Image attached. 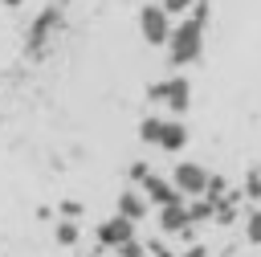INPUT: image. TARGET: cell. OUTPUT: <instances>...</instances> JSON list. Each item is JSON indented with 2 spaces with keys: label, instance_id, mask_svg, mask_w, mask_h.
I'll return each mask as SVG.
<instances>
[{
  "label": "cell",
  "instance_id": "1",
  "mask_svg": "<svg viewBox=\"0 0 261 257\" xmlns=\"http://www.w3.org/2000/svg\"><path fill=\"white\" fill-rule=\"evenodd\" d=\"M204 29H208V16H200V12L179 16V24L171 29V41H167V57H171L175 69L200 61V53H204Z\"/></svg>",
  "mask_w": 261,
  "mask_h": 257
},
{
  "label": "cell",
  "instance_id": "2",
  "mask_svg": "<svg viewBox=\"0 0 261 257\" xmlns=\"http://www.w3.org/2000/svg\"><path fill=\"white\" fill-rule=\"evenodd\" d=\"M147 98H151V102H159L163 110L184 114V110H188V102H192V82H188V78H163V82H155V86L147 90Z\"/></svg>",
  "mask_w": 261,
  "mask_h": 257
},
{
  "label": "cell",
  "instance_id": "3",
  "mask_svg": "<svg viewBox=\"0 0 261 257\" xmlns=\"http://www.w3.org/2000/svg\"><path fill=\"white\" fill-rule=\"evenodd\" d=\"M171 12L163 8V4H143V12H139V33H143V41L147 45H167L171 41Z\"/></svg>",
  "mask_w": 261,
  "mask_h": 257
},
{
  "label": "cell",
  "instance_id": "4",
  "mask_svg": "<svg viewBox=\"0 0 261 257\" xmlns=\"http://www.w3.org/2000/svg\"><path fill=\"white\" fill-rule=\"evenodd\" d=\"M171 184H175V192H179V196H204V192H208V184H212V175H208L200 163H175Z\"/></svg>",
  "mask_w": 261,
  "mask_h": 257
},
{
  "label": "cell",
  "instance_id": "5",
  "mask_svg": "<svg viewBox=\"0 0 261 257\" xmlns=\"http://www.w3.org/2000/svg\"><path fill=\"white\" fill-rule=\"evenodd\" d=\"M126 241H135V220H130V216L114 212V216H106V220L98 224V245H102V249H122Z\"/></svg>",
  "mask_w": 261,
  "mask_h": 257
},
{
  "label": "cell",
  "instance_id": "6",
  "mask_svg": "<svg viewBox=\"0 0 261 257\" xmlns=\"http://www.w3.org/2000/svg\"><path fill=\"white\" fill-rule=\"evenodd\" d=\"M139 188H143V196L151 200V208H163L167 200H175V196H179V192H175V184H171V179H163V175H155V171H147Z\"/></svg>",
  "mask_w": 261,
  "mask_h": 257
},
{
  "label": "cell",
  "instance_id": "7",
  "mask_svg": "<svg viewBox=\"0 0 261 257\" xmlns=\"http://www.w3.org/2000/svg\"><path fill=\"white\" fill-rule=\"evenodd\" d=\"M159 228L163 233H188L192 228V220H188V204L175 196V200H167L163 208H159Z\"/></svg>",
  "mask_w": 261,
  "mask_h": 257
},
{
  "label": "cell",
  "instance_id": "8",
  "mask_svg": "<svg viewBox=\"0 0 261 257\" xmlns=\"http://www.w3.org/2000/svg\"><path fill=\"white\" fill-rule=\"evenodd\" d=\"M147 208H151V200L143 196V188H126V192L118 196V208H114V212H122V216H130V220L139 224V220H147Z\"/></svg>",
  "mask_w": 261,
  "mask_h": 257
},
{
  "label": "cell",
  "instance_id": "9",
  "mask_svg": "<svg viewBox=\"0 0 261 257\" xmlns=\"http://www.w3.org/2000/svg\"><path fill=\"white\" fill-rule=\"evenodd\" d=\"M57 20H61L57 8H41V12H37V20H33V29H29V45H33V53H41V45H45L49 29H57Z\"/></svg>",
  "mask_w": 261,
  "mask_h": 257
},
{
  "label": "cell",
  "instance_id": "10",
  "mask_svg": "<svg viewBox=\"0 0 261 257\" xmlns=\"http://www.w3.org/2000/svg\"><path fill=\"white\" fill-rule=\"evenodd\" d=\"M159 147H163V151H184V147H188V126H184L179 118H163Z\"/></svg>",
  "mask_w": 261,
  "mask_h": 257
},
{
  "label": "cell",
  "instance_id": "11",
  "mask_svg": "<svg viewBox=\"0 0 261 257\" xmlns=\"http://www.w3.org/2000/svg\"><path fill=\"white\" fill-rule=\"evenodd\" d=\"M159 135H163V118H159V114H147V118L139 122V139L159 147Z\"/></svg>",
  "mask_w": 261,
  "mask_h": 257
},
{
  "label": "cell",
  "instance_id": "12",
  "mask_svg": "<svg viewBox=\"0 0 261 257\" xmlns=\"http://www.w3.org/2000/svg\"><path fill=\"white\" fill-rule=\"evenodd\" d=\"M216 216V200H196V204H188V220L192 224H204V220H212Z\"/></svg>",
  "mask_w": 261,
  "mask_h": 257
},
{
  "label": "cell",
  "instance_id": "13",
  "mask_svg": "<svg viewBox=\"0 0 261 257\" xmlns=\"http://www.w3.org/2000/svg\"><path fill=\"white\" fill-rule=\"evenodd\" d=\"M77 241H82V224H77V220H61V224H57V245L73 249Z\"/></svg>",
  "mask_w": 261,
  "mask_h": 257
},
{
  "label": "cell",
  "instance_id": "14",
  "mask_svg": "<svg viewBox=\"0 0 261 257\" xmlns=\"http://www.w3.org/2000/svg\"><path fill=\"white\" fill-rule=\"evenodd\" d=\"M241 228H245V241H249V245H261V208H249Z\"/></svg>",
  "mask_w": 261,
  "mask_h": 257
},
{
  "label": "cell",
  "instance_id": "15",
  "mask_svg": "<svg viewBox=\"0 0 261 257\" xmlns=\"http://www.w3.org/2000/svg\"><path fill=\"white\" fill-rule=\"evenodd\" d=\"M114 253H118V257H147V245L135 237V241H126L122 249H114Z\"/></svg>",
  "mask_w": 261,
  "mask_h": 257
},
{
  "label": "cell",
  "instance_id": "16",
  "mask_svg": "<svg viewBox=\"0 0 261 257\" xmlns=\"http://www.w3.org/2000/svg\"><path fill=\"white\" fill-rule=\"evenodd\" d=\"M159 4H163L171 16H179V12H192V4H196V0H159Z\"/></svg>",
  "mask_w": 261,
  "mask_h": 257
},
{
  "label": "cell",
  "instance_id": "17",
  "mask_svg": "<svg viewBox=\"0 0 261 257\" xmlns=\"http://www.w3.org/2000/svg\"><path fill=\"white\" fill-rule=\"evenodd\" d=\"M61 216H65V220H77V216H82V204H77V200H61Z\"/></svg>",
  "mask_w": 261,
  "mask_h": 257
},
{
  "label": "cell",
  "instance_id": "18",
  "mask_svg": "<svg viewBox=\"0 0 261 257\" xmlns=\"http://www.w3.org/2000/svg\"><path fill=\"white\" fill-rule=\"evenodd\" d=\"M245 188H249V196H253V200H261V175H257V171L245 179Z\"/></svg>",
  "mask_w": 261,
  "mask_h": 257
},
{
  "label": "cell",
  "instance_id": "19",
  "mask_svg": "<svg viewBox=\"0 0 261 257\" xmlns=\"http://www.w3.org/2000/svg\"><path fill=\"white\" fill-rule=\"evenodd\" d=\"M147 171H151L147 163H130V179H135V184H143V175H147Z\"/></svg>",
  "mask_w": 261,
  "mask_h": 257
},
{
  "label": "cell",
  "instance_id": "20",
  "mask_svg": "<svg viewBox=\"0 0 261 257\" xmlns=\"http://www.w3.org/2000/svg\"><path fill=\"white\" fill-rule=\"evenodd\" d=\"M179 257H208V249H204V245H188Z\"/></svg>",
  "mask_w": 261,
  "mask_h": 257
},
{
  "label": "cell",
  "instance_id": "21",
  "mask_svg": "<svg viewBox=\"0 0 261 257\" xmlns=\"http://www.w3.org/2000/svg\"><path fill=\"white\" fill-rule=\"evenodd\" d=\"M155 253H159V257H171V253H167V249H155Z\"/></svg>",
  "mask_w": 261,
  "mask_h": 257
}]
</instances>
